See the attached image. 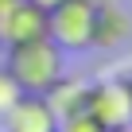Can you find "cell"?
<instances>
[{"instance_id":"cell-1","label":"cell","mask_w":132,"mask_h":132,"mask_svg":"<svg viewBox=\"0 0 132 132\" xmlns=\"http://www.w3.org/2000/svg\"><path fill=\"white\" fill-rule=\"evenodd\" d=\"M8 58H4V70L16 78V86L23 93H43L54 78L66 74V51L54 43V39H27V43H16V47H4Z\"/></svg>"},{"instance_id":"cell-2","label":"cell","mask_w":132,"mask_h":132,"mask_svg":"<svg viewBox=\"0 0 132 132\" xmlns=\"http://www.w3.org/2000/svg\"><path fill=\"white\" fill-rule=\"evenodd\" d=\"M93 0H62L47 12V39H54L62 51H89L93 35Z\"/></svg>"},{"instance_id":"cell-3","label":"cell","mask_w":132,"mask_h":132,"mask_svg":"<svg viewBox=\"0 0 132 132\" xmlns=\"http://www.w3.org/2000/svg\"><path fill=\"white\" fill-rule=\"evenodd\" d=\"M86 113L109 132L120 124H132V93L124 78H105L86 89Z\"/></svg>"},{"instance_id":"cell-4","label":"cell","mask_w":132,"mask_h":132,"mask_svg":"<svg viewBox=\"0 0 132 132\" xmlns=\"http://www.w3.org/2000/svg\"><path fill=\"white\" fill-rule=\"evenodd\" d=\"M43 35H47V12L27 4V0H16L0 16V47H16V43L43 39Z\"/></svg>"},{"instance_id":"cell-5","label":"cell","mask_w":132,"mask_h":132,"mask_svg":"<svg viewBox=\"0 0 132 132\" xmlns=\"http://www.w3.org/2000/svg\"><path fill=\"white\" fill-rule=\"evenodd\" d=\"M0 120H4V132H54V124H58L39 93H20V101Z\"/></svg>"},{"instance_id":"cell-6","label":"cell","mask_w":132,"mask_h":132,"mask_svg":"<svg viewBox=\"0 0 132 132\" xmlns=\"http://www.w3.org/2000/svg\"><path fill=\"white\" fill-rule=\"evenodd\" d=\"M132 35V20L120 4H97L93 8V35H89V47L97 51H117L124 47Z\"/></svg>"},{"instance_id":"cell-7","label":"cell","mask_w":132,"mask_h":132,"mask_svg":"<svg viewBox=\"0 0 132 132\" xmlns=\"http://www.w3.org/2000/svg\"><path fill=\"white\" fill-rule=\"evenodd\" d=\"M86 82H78L74 74H62V78H54L39 97L47 101V109L54 113V120H62V117H70V113H82L86 109Z\"/></svg>"},{"instance_id":"cell-8","label":"cell","mask_w":132,"mask_h":132,"mask_svg":"<svg viewBox=\"0 0 132 132\" xmlns=\"http://www.w3.org/2000/svg\"><path fill=\"white\" fill-rule=\"evenodd\" d=\"M54 132H105V128H101V124H97V120H93V117L82 109V113H70V117H62V120L54 124Z\"/></svg>"},{"instance_id":"cell-9","label":"cell","mask_w":132,"mask_h":132,"mask_svg":"<svg viewBox=\"0 0 132 132\" xmlns=\"http://www.w3.org/2000/svg\"><path fill=\"white\" fill-rule=\"evenodd\" d=\"M20 93H23V89L16 86V78L4 70V66H0V117H4V113H8L16 101H20Z\"/></svg>"},{"instance_id":"cell-10","label":"cell","mask_w":132,"mask_h":132,"mask_svg":"<svg viewBox=\"0 0 132 132\" xmlns=\"http://www.w3.org/2000/svg\"><path fill=\"white\" fill-rule=\"evenodd\" d=\"M27 4H35V8H43V12H51L54 4H62V0H27Z\"/></svg>"},{"instance_id":"cell-11","label":"cell","mask_w":132,"mask_h":132,"mask_svg":"<svg viewBox=\"0 0 132 132\" xmlns=\"http://www.w3.org/2000/svg\"><path fill=\"white\" fill-rule=\"evenodd\" d=\"M109 132H132V124H120V128H109Z\"/></svg>"},{"instance_id":"cell-12","label":"cell","mask_w":132,"mask_h":132,"mask_svg":"<svg viewBox=\"0 0 132 132\" xmlns=\"http://www.w3.org/2000/svg\"><path fill=\"white\" fill-rule=\"evenodd\" d=\"M93 4H120V0H93Z\"/></svg>"}]
</instances>
